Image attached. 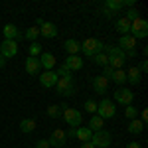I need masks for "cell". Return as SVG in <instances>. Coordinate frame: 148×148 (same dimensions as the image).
<instances>
[{
	"label": "cell",
	"mask_w": 148,
	"mask_h": 148,
	"mask_svg": "<svg viewBox=\"0 0 148 148\" xmlns=\"http://www.w3.org/2000/svg\"><path fill=\"white\" fill-rule=\"evenodd\" d=\"M103 53L109 57V65L113 69H123V65L126 63V53L116 46H105Z\"/></svg>",
	"instance_id": "6da1fadb"
},
{
	"label": "cell",
	"mask_w": 148,
	"mask_h": 148,
	"mask_svg": "<svg viewBox=\"0 0 148 148\" xmlns=\"http://www.w3.org/2000/svg\"><path fill=\"white\" fill-rule=\"evenodd\" d=\"M103 47H105V44H103L101 40H97V38H87V40L81 44V51L87 57H95L97 53H103Z\"/></svg>",
	"instance_id": "7a4b0ae2"
},
{
	"label": "cell",
	"mask_w": 148,
	"mask_h": 148,
	"mask_svg": "<svg viewBox=\"0 0 148 148\" xmlns=\"http://www.w3.org/2000/svg\"><path fill=\"white\" fill-rule=\"evenodd\" d=\"M128 34L132 36L134 40L136 38H146L148 36V22L144 18H136V20H132L130 22V32Z\"/></svg>",
	"instance_id": "3957f363"
},
{
	"label": "cell",
	"mask_w": 148,
	"mask_h": 148,
	"mask_svg": "<svg viewBox=\"0 0 148 148\" xmlns=\"http://www.w3.org/2000/svg\"><path fill=\"white\" fill-rule=\"evenodd\" d=\"M111 140H113V136H111L109 130H97V132H93V136H91V144L95 148H109L111 146Z\"/></svg>",
	"instance_id": "277c9868"
},
{
	"label": "cell",
	"mask_w": 148,
	"mask_h": 148,
	"mask_svg": "<svg viewBox=\"0 0 148 148\" xmlns=\"http://www.w3.org/2000/svg\"><path fill=\"white\" fill-rule=\"evenodd\" d=\"M95 114H99L103 121H105V119H113L114 116V103L111 101V99H103V101L97 105V113Z\"/></svg>",
	"instance_id": "5b68a950"
},
{
	"label": "cell",
	"mask_w": 148,
	"mask_h": 148,
	"mask_svg": "<svg viewBox=\"0 0 148 148\" xmlns=\"http://www.w3.org/2000/svg\"><path fill=\"white\" fill-rule=\"evenodd\" d=\"M63 119H65V123H67L71 128H75V126L81 125V121H83V116L77 109H73V107H65L63 109Z\"/></svg>",
	"instance_id": "8992f818"
},
{
	"label": "cell",
	"mask_w": 148,
	"mask_h": 148,
	"mask_svg": "<svg viewBox=\"0 0 148 148\" xmlns=\"http://www.w3.org/2000/svg\"><path fill=\"white\" fill-rule=\"evenodd\" d=\"M56 87H57V93L63 95V97H73L75 95V83H73V79H57Z\"/></svg>",
	"instance_id": "52a82bcc"
},
{
	"label": "cell",
	"mask_w": 148,
	"mask_h": 148,
	"mask_svg": "<svg viewBox=\"0 0 148 148\" xmlns=\"http://www.w3.org/2000/svg\"><path fill=\"white\" fill-rule=\"evenodd\" d=\"M47 142H49V148H61L67 144V136H65V132L61 130V128H56L49 138H47Z\"/></svg>",
	"instance_id": "ba28073f"
},
{
	"label": "cell",
	"mask_w": 148,
	"mask_h": 148,
	"mask_svg": "<svg viewBox=\"0 0 148 148\" xmlns=\"http://www.w3.org/2000/svg\"><path fill=\"white\" fill-rule=\"evenodd\" d=\"M16 53H18V42L4 40V42L0 44V56L4 57V59H8V57H14Z\"/></svg>",
	"instance_id": "9c48e42d"
},
{
	"label": "cell",
	"mask_w": 148,
	"mask_h": 148,
	"mask_svg": "<svg viewBox=\"0 0 148 148\" xmlns=\"http://www.w3.org/2000/svg\"><path fill=\"white\" fill-rule=\"evenodd\" d=\"M134 99V95L130 89H126V87H119L116 91H114V101L121 103V105H130Z\"/></svg>",
	"instance_id": "30bf717a"
},
{
	"label": "cell",
	"mask_w": 148,
	"mask_h": 148,
	"mask_svg": "<svg viewBox=\"0 0 148 148\" xmlns=\"http://www.w3.org/2000/svg\"><path fill=\"white\" fill-rule=\"evenodd\" d=\"M40 36H42V38H47V40L56 38L57 36V26L53 22H42V26H40Z\"/></svg>",
	"instance_id": "8fae6325"
},
{
	"label": "cell",
	"mask_w": 148,
	"mask_h": 148,
	"mask_svg": "<svg viewBox=\"0 0 148 148\" xmlns=\"http://www.w3.org/2000/svg\"><path fill=\"white\" fill-rule=\"evenodd\" d=\"M40 83H42V87H46V89L56 87V83H57L56 71H44V73L40 75Z\"/></svg>",
	"instance_id": "7c38bea8"
},
{
	"label": "cell",
	"mask_w": 148,
	"mask_h": 148,
	"mask_svg": "<svg viewBox=\"0 0 148 148\" xmlns=\"http://www.w3.org/2000/svg\"><path fill=\"white\" fill-rule=\"evenodd\" d=\"M63 67L69 69V71H79V69L83 67V59H81L79 56H67L65 63H63Z\"/></svg>",
	"instance_id": "4fadbf2b"
},
{
	"label": "cell",
	"mask_w": 148,
	"mask_h": 148,
	"mask_svg": "<svg viewBox=\"0 0 148 148\" xmlns=\"http://www.w3.org/2000/svg\"><path fill=\"white\" fill-rule=\"evenodd\" d=\"M116 47H121L123 51H130V49H134L136 47V40L132 38L130 34H126V36H121V40H119V46Z\"/></svg>",
	"instance_id": "5bb4252c"
},
{
	"label": "cell",
	"mask_w": 148,
	"mask_h": 148,
	"mask_svg": "<svg viewBox=\"0 0 148 148\" xmlns=\"http://www.w3.org/2000/svg\"><path fill=\"white\" fill-rule=\"evenodd\" d=\"M38 59H40L42 67H46V71H51V69H53V65L57 63V61H56V56H53V53H49V51H44V53L38 57Z\"/></svg>",
	"instance_id": "9a60e30c"
},
{
	"label": "cell",
	"mask_w": 148,
	"mask_h": 148,
	"mask_svg": "<svg viewBox=\"0 0 148 148\" xmlns=\"http://www.w3.org/2000/svg\"><path fill=\"white\" fill-rule=\"evenodd\" d=\"M40 69H42V63H40L38 57H28L26 59V73L28 75H38Z\"/></svg>",
	"instance_id": "2e32d148"
},
{
	"label": "cell",
	"mask_w": 148,
	"mask_h": 148,
	"mask_svg": "<svg viewBox=\"0 0 148 148\" xmlns=\"http://www.w3.org/2000/svg\"><path fill=\"white\" fill-rule=\"evenodd\" d=\"M107 87H109V79H105L103 75H99V77L93 79V89H95V93L105 95V93H107Z\"/></svg>",
	"instance_id": "e0dca14e"
},
{
	"label": "cell",
	"mask_w": 148,
	"mask_h": 148,
	"mask_svg": "<svg viewBox=\"0 0 148 148\" xmlns=\"http://www.w3.org/2000/svg\"><path fill=\"white\" fill-rule=\"evenodd\" d=\"M4 38H6V40H12V42H18V40L22 38V34L18 32V28H16L14 24H6V26H4Z\"/></svg>",
	"instance_id": "ac0fdd59"
},
{
	"label": "cell",
	"mask_w": 148,
	"mask_h": 148,
	"mask_svg": "<svg viewBox=\"0 0 148 148\" xmlns=\"http://www.w3.org/2000/svg\"><path fill=\"white\" fill-rule=\"evenodd\" d=\"M75 136L79 138L81 142H91V136H93V132L89 130V126H79V128L75 130Z\"/></svg>",
	"instance_id": "d6986e66"
},
{
	"label": "cell",
	"mask_w": 148,
	"mask_h": 148,
	"mask_svg": "<svg viewBox=\"0 0 148 148\" xmlns=\"http://www.w3.org/2000/svg\"><path fill=\"white\" fill-rule=\"evenodd\" d=\"M140 71H138V67H130V69H126V81L128 83H132V85H138L140 83Z\"/></svg>",
	"instance_id": "ffe728a7"
},
{
	"label": "cell",
	"mask_w": 148,
	"mask_h": 148,
	"mask_svg": "<svg viewBox=\"0 0 148 148\" xmlns=\"http://www.w3.org/2000/svg\"><path fill=\"white\" fill-rule=\"evenodd\" d=\"M20 130H22L24 134L34 132L36 130V121L34 119H22V121H20Z\"/></svg>",
	"instance_id": "44dd1931"
},
{
	"label": "cell",
	"mask_w": 148,
	"mask_h": 148,
	"mask_svg": "<svg viewBox=\"0 0 148 148\" xmlns=\"http://www.w3.org/2000/svg\"><path fill=\"white\" fill-rule=\"evenodd\" d=\"M63 47H65V51H67L69 56H77V51L81 49V44L77 40H67V42L63 44Z\"/></svg>",
	"instance_id": "7402d4cb"
},
{
	"label": "cell",
	"mask_w": 148,
	"mask_h": 148,
	"mask_svg": "<svg viewBox=\"0 0 148 148\" xmlns=\"http://www.w3.org/2000/svg\"><path fill=\"white\" fill-rule=\"evenodd\" d=\"M103 125H105V121H103L99 114H93L91 121H89V130L91 132H97V130H103Z\"/></svg>",
	"instance_id": "603a6c76"
},
{
	"label": "cell",
	"mask_w": 148,
	"mask_h": 148,
	"mask_svg": "<svg viewBox=\"0 0 148 148\" xmlns=\"http://www.w3.org/2000/svg\"><path fill=\"white\" fill-rule=\"evenodd\" d=\"M142 130H144V123L138 121V119H132L130 125H128V132H130V134H140Z\"/></svg>",
	"instance_id": "cb8c5ba5"
},
{
	"label": "cell",
	"mask_w": 148,
	"mask_h": 148,
	"mask_svg": "<svg viewBox=\"0 0 148 148\" xmlns=\"http://www.w3.org/2000/svg\"><path fill=\"white\" fill-rule=\"evenodd\" d=\"M114 26H116V30H119L123 36H126L128 32H130V22H128L126 18H119V20L114 22Z\"/></svg>",
	"instance_id": "d4e9b609"
},
{
	"label": "cell",
	"mask_w": 148,
	"mask_h": 148,
	"mask_svg": "<svg viewBox=\"0 0 148 148\" xmlns=\"http://www.w3.org/2000/svg\"><path fill=\"white\" fill-rule=\"evenodd\" d=\"M105 8L111 12H116V10H121V8H125V0H107Z\"/></svg>",
	"instance_id": "484cf974"
},
{
	"label": "cell",
	"mask_w": 148,
	"mask_h": 148,
	"mask_svg": "<svg viewBox=\"0 0 148 148\" xmlns=\"http://www.w3.org/2000/svg\"><path fill=\"white\" fill-rule=\"evenodd\" d=\"M111 81H114L116 85H123V83L126 81V71H125V69H114Z\"/></svg>",
	"instance_id": "4316f807"
},
{
	"label": "cell",
	"mask_w": 148,
	"mask_h": 148,
	"mask_svg": "<svg viewBox=\"0 0 148 148\" xmlns=\"http://www.w3.org/2000/svg\"><path fill=\"white\" fill-rule=\"evenodd\" d=\"M24 38H26V40H30V42H36V40L40 38V28H38V26H32V28H28Z\"/></svg>",
	"instance_id": "83f0119b"
},
{
	"label": "cell",
	"mask_w": 148,
	"mask_h": 148,
	"mask_svg": "<svg viewBox=\"0 0 148 148\" xmlns=\"http://www.w3.org/2000/svg\"><path fill=\"white\" fill-rule=\"evenodd\" d=\"M91 59L95 61V63H97V65H99V67H105V65H109V57L105 56V53H97V56L91 57Z\"/></svg>",
	"instance_id": "f1b7e54d"
},
{
	"label": "cell",
	"mask_w": 148,
	"mask_h": 148,
	"mask_svg": "<svg viewBox=\"0 0 148 148\" xmlns=\"http://www.w3.org/2000/svg\"><path fill=\"white\" fill-rule=\"evenodd\" d=\"M28 49H30V57H38V56H42V46H40L38 42H32Z\"/></svg>",
	"instance_id": "f546056e"
},
{
	"label": "cell",
	"mask_w": 148,
	"mask_h": 148,
	"mask_svg": "<svg viewBox=\"0 0 148 148\" xmlns=\"http://www.w3.org/2000/svg\"><path fill=\"white\" fill-rule=\"evenodd\" d=\"M61 114V109H59V105H49L47 107V116H51V119H57Z\"/></svg>",
	"instance_id": "4dcf8cb0"
},
{
	"label": "cell",
	"mask_w": 148,
	"mask_h": 148,
	"mask_svg": "<svg viewBox=\"0 0 148 148\" xmlns=\"http://www.w3.org/2000/svg\"><path fill=\"white\" fill-rule=\"evenodd\" d=\"M85 111L91 113V114H95L97 113V103L93 101V99H87V101H85Z\"/></svg>",
	"instance_id": "1f68e13d"
},
{
	"label": "cell",
	"mask_w": 148,
	"mask_h": 148,
	"mask_svg": "<svg viewBox=\"0 0 148 148\" xmlns=\"http://www.w3.org/2000/svg\"><path fill=\"white\" fill-rule=\"evenodd\" d=\"M128 22H132V20H136V18H140V14H138L136 8H128V12H126V16H125Z\"/></svg>",
	"instance_id": "d6a6232c"
},
{
	"label": "cell",
	"mask_w": 148,
	"mask_h": 148,
	"mask_svg": "<svg viewBox=\"0 0 148 148\" xmlns=\"http://www.w3.org/2000/svg\"><path fill=\"white\" fill-rule=\"evenodd\" d=\"M125 114L128 116V119H130V121H132V119H136L138 111L134 109V107H132V105H126V111H125Z\"/></svg>",
	"instance_id": "836d02e7"
},
{
	"label": "cell",
	"mask_w": 148,
	"mask_h": 148,
	"mask_svg": "<svg viewBox=\"0 0 148 148\" xmlns=\"http://www.w3.org/2000/svg\"><path fill=\"white\" fill-rule=\"evenodd\" d=\"M113 71H114V69L111 67V65H105V67H103V77L111 81V77H113Z\"/></svg>",
	"instance_id": "e575fe53"
},
{
	"label": "cell",
	"mask_w": 148,
	"mask_h": 148,
	"mask_svg": "<svg viewBox=\"0 0 148 148\" xmlns=\"http://www.w3.org/2000/svg\"><path fill=\"white\" fill-rule=\"evenodd\" d=\"M36 148H49V142L42 138V140H38V142H36Z\"/></svg>",
	"instance_id": "d590c367"
},
{
	"label": "cell",
	"mask_w": 148,
	"mask_h": 148,
	"mask_svg": "<svg viewBox=\"0 0 148 148\" xmlns=\"http://www.w3.org/2000/svg\"><path fill=\"white\" fill-rule=\"evenodd\" d=\"M103 14H105V18H113V16H114V12L107 10V8H105V6H103Z\"/></svg>",
	"instance_id": "8d00e7d4"
},
{
	"label": "cell",
	"mask_w": 148,
	"mask_h": 148,
	"mask_svg": "<svg viewBox=\"0 0 148 148\" xmlns=\"http://www.w3.org/2000/svg\"><path fill=\"white\" fill-rule=\"evenodd\" d=\"M75 130H77V128H69L67 132H65V136L67 138H75Z\"/></svg>",
	"instance_id": "74e56055"
},
{
	"label": "cell",
	"mask_w": 148,
	"mask_h": 148,
	"mask_svg": "<svg viewBox=\"0 0 148 148\" xmlns=\"http://www.w3.org/2000/svg\"><path fill=\"white\" fill-rule=\"evenodd\" d=\"M126 148H142V146H140V142H128Z\"/></svg>",
	"instance_id": "f35d334b"
},
{
	"label": "cell",
	"mask_w": 148,
	"mask_h": 148,
	"mask_svg": "<svg viewBox=\"0 0 148 148\" xmlns=\"http://www.w3.org/2000/svg\"><path fill=\"white\" fill-rule=\"evenodd\" d=\"M140 116H142V123H146V119H148V111H146V109L140 113Z\"/></svg>",
	"instance_id": "ab89813d"
},
{
	"label": "cell",
	"mask_w": 148,
	"mask_h": 148,
	"mask_svg": "<svg viewBox=\"0 0 148 148\" xmlns=\"http://www.w3.org/2000/svg\"><path fill=\"white\" fill-rule=\"evenodd\" d=\"M81 148H95L91 142H81Z\"/></svg>",
	"instance_id": "60d3db41"
},
{
	"label": "cell",
	"mask_w": 148,
	"mask_h": 148,
	"mask_svg": "<svg viewBox=\"0 0 148 148\" xmlns=\"http://www.w3.org/2000/svg\"><path fill=\"white\" fill-rule=\"evenodd\" d=\"M4 65H6V59H4V57H2V56H0V69H2V67H4Z\"/></svg>",
	"instance_id": "b9f144b4"
}]
</instances>
